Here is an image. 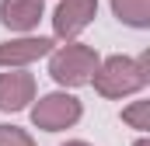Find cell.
I'll use <instances>...</instances> for the list:
<instances>
[{
  "instance_id": "cell-1",
  "label": "cell",
  "mask_w": 150,
  "mask_h": 146,
  "mask_svg": "<svg viewBox=\"0 0 150 146\" xmlns=\"http://www.w3.org/2000/svg\"><path fill=\"white\" fill-rule=\"evenodd\" d=\"M150 84V56H108L98 63V70L91 77L94 94H101L105 101H122L140 94Z\"/></svg>"
},
{
  "instance_id": "cell-2",
  "label": "cell",
  "mask_w": 150,
  "mask_h": 146,
  "mask_svg": "<svg viewBox=\"0 0 150 146\" xmlns=\"http://www.w3.org/2000/svg\"><path fill=\"white\" fill-rule=\"evenodd\" d=\"M49 59V77L63 87V91H77V87H87L91 77L98 70L101 56L94 45L80 42V38H70L63 45H52V52L45 56Z\"/></svg>"
},
{
  "instance_id": "cell-3",
  "label": "cell",
  "mask_w": 150,
  "mask_h": 146,
  "mask_svg": "<svg viewBox=\"0 0 150 146\" xmlns=\"http://www.w3.org/2000/svg\"><path fill=\"white\" fill-rule=\"evenodd\" d=\"M32 125L42 132H67L74 129L77 122L84 118V105L74 91H52V94H42L32 105Z\"/></svg>"
},
{
  "instance_id": "cell-4",
  "label": "cell",
  "mask_w": 150,
  "mask_h": 146,
  "mask_svg": "<svg viewBox=\"0 0 150 146\" xmlns=\"http://www.w3.org/2000/svg\"><path fill=\"white\" fill-rule=\"evenodd\" d=\"M94 18H98V0H59L52 11V38L59 42L80 38Z\"/></svg>"
},
{
  "instance_id": "cell-5",
  "label": "cell",
  "mask_w": 150,
  "mask_h": 146,
  "mask_svg": "<svg viewBox=\"0 0 150 146\" xmlns=\"http://www.w3.org/2000/svg\"><path fill=\"white\" fill-rule=\"evenodd\" d=\"M56 38H45V35H18V38H7L0 42V70H18V66H32L38 59H45L52 52Z\"/></svg>"
},
{
  "instance_id": "cell-6",
  "label": "cell",
  "mask_w": 150,
  "mask_h": 146,
  "mask_svg": "<svg viewBox=\"0 0 150 146\" xmlns=\"http://www.w3.org/2000/svg\"><path fill=\"white\" fill-rule=\"evenodd\" d=\"M35 94H38V84H35V73H28V66L0 73V111L4 115L25 111L35 101Z\"/></svg>"
},
{
  "instance_id": "cell-7",
  "label": "cell",
  "mask_w": 150,
  "mask_h": 146,
  "mask_svg": "<svg viewBox=\"0 0 150 146\" xmlns=\"http://www.w3.org/2000/svg\"><path fill=\"white\" fill-rule=\"evenodd\" d=\"M45 18V0H0V25L14 35L35 32Z\"/></svg>"
},
{
  "instance_id": "cell-8",
  "label": "cell",
  "mask_w": 150,
  "mask_h": 146,
  "mask_svg": "<svg viewBox=\"0 0 150 146\" xmlns=\"http://www.w3.org/2000/svg\"><path fill=\"white\" fill-rule=\"evenodd\" d=\"M108 4H112V14L126 28H136V32L150 28V0H108Z\"/></svg>"
},
{
  "instance_id": "cell-9",
  "label": "cell",
  "mask_w": 150,
  "mask_h": 146,
  "mask_svg": "<svg viewBox=\"0 0 150 146\" xmlns=\"http://www.w3.org/2000/svg\"><path fill=\"white\" fill-rule=\"evenodd\" d=\"M122 122L136 132H147L150 129V101H129L122 108Z\"/></svg>"
},
{
  "instance_id": "cell-10",
  "label": "cell",
  "mask_w": 150,
  "mask_h": 146,
  "mask_svg": "<svg viewBox=\"0 0 150 146\" xmlns=\"http://www.w3.org/2000/svg\"><path fill=\"white\" fill-rule=\"evenodd\" d=\"M0 146H35V139L18 125H0Z\"/></svg>"
},
{
  "instance_id": "cell-11",
  "label": "cell",
  "mask_w": 150,
  "mask_h": 146,
  "mask_svg": "<svg viewBox=\"0 0 150 146\" xmlns=\"http://www.w3.org/2000/svg\"><path fill=\"white\" fill-rule=\"evenodd\" d=\"M133 146H150V139H147V132H140V139H136V143Z\"/></svg>"
},
{
  "instance_id": "cell-12",
  "label": "cell",
  "mask_w": 150,
  "mask_h": 146,
  "mask_svg": "<svg viewBox=\"0 0 150 146\" xmlns=\"http://www.w3.org/2000/svg\"><path fill=\"white\" fill-rule=\"evenodd\" d=\"M63 146H91V143H84V139H67Z\"/></svg>"
}]
</instances>
